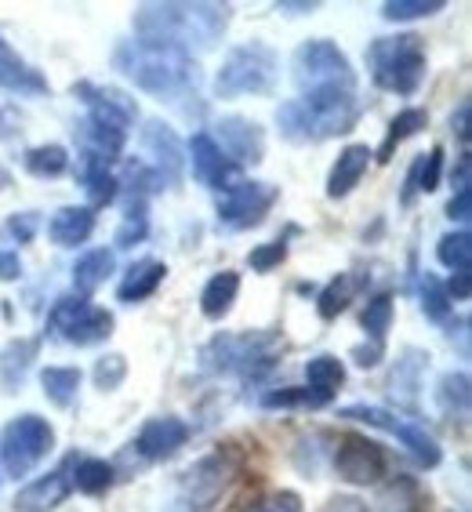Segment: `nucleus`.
Instances as JSON below:
<instances>
[{"instance_id": "obj_1", "label": "nucleus", "mask_w": 472, "mask_h": 512, "mask_svg": "<svg viewBox=\"0 0 472 512\" xmlns=\"http://www.w3.org/2000/svg\"><path fill=\"white\" fill-rule=\"evenodd\" d=\"M233 8L229 4H186V0H168V4H142L135 8V33L149 44H168L193 55V51L215 48L226 33Z\"/></svg>"}, {"instance_id": "obj_2", "label": "nucleus", "mask_w": 472, "mask_h": 512, "mask_svg": "<svg viewBox=\"0 0 472 512\" xmlns=\"http://www.w3.org/2000/svg\"><path fill=\"white\" fill-rule=\"evenodd\" d=\"M113 66L128 80H135V88L157 95V99H175L186 91H197L200 69L193 55L168 44H149V40H124L113 55Z\"/></svg>"}, {"instance_id": "obj_3", "label": "nucleus", "mask_w": 472, "mask_h": 512, "mask_svg": "<svg viewBox=\"0 0 472 512\" xmlns=\"http://www.w3.org/2000/svg\"><path fill=\"white\" fill-rule=\"evenodd\" d=\"M356 117H360L356 91H316L276 109L280 135L291 142H324V138L345 135L353 131Z\"/></svg>"}, {"instance_id": "obj_4", "label": "nucleus", "mask_w": 472, "mask_h": 512, "mask_svg": "<svg viewBox=\"0 0 472 512\" xmlns=\"http://www.w3.org/2000/svg\"><path fill=\"white\" fill-rule=\"evenodd\" d=\"M367 66L378 88L396 95H414L425 80V44L418 33H396L378 37L367 48Z\"/></svg>"}, {"instance_id": "obj_5", "label": "nucleus", "mask_w": 472, "mask_h": 512, "mask_svg": "<svg viewBox=\"0 0 472 512\" xmlns=\"http://www.w3.org/2000/svg\"><path fill=\"white\" fill-rule=\"evenodd\" d=\"M280 80V59L269 44H240L222 59V69L215 77L218 99H236V95H266Z\"/></svg>"}, {"instance_id": "obj_6", "label": "nucleus", "mask_w": 472, "mask_h": 512, "mask_svg": "<svg viewBox=\"0 0 472 512\" xmlns=\"http://www.w3.org/2000/svg\"><path fill=\"white\" fill-rule=\"evenodd\" d=\"M291 69H295V84L302 88V95H316V91H356V73L349 66V55L324 37L305 40L302 48L295 51V59H291Z\"/></svg>"}, {"instance_id": "obj_7", "label": "nucleus", "mask_w": 472, "mask_h": 512, "mask_svg": "<svg viewBox=\"0 0 472 512\" xmlns=\"http://www.w3.org/2000/svg\"><path fill=\"white\" fill-rule=\"evenodd\" d=\"M55 447V429H51L48 418L40 414H19L4 425L0 433V465H4V476L11 480H22L30 476L44 458Z\"/></svg>"}, {"instance_id": "obj_8", "label": "nucleus", "mask_w": 472, "mask_h": 512, "mask_svg": "<svg viewBox=\"0 0 472 512\" xmlns=\"http://www.w3.org/2000/svg\"><path fill=\"white\" fill-rule=\"evenodd\" d=\"M273 345V335H215L200 349V364H204V371L255 375V367L273 364Z\"/></svg>"}, {"instance_id": "obj_9", "label": "nucleus", "mask_w": 472, "mask_h": 512, "mask_svg": "<svg viewBox=\"0 0 472 512\" xmlns=\"http://www.w3.org/2000/svg\"><path fill=\"white\" fill-rule=\"evenodd\" d=\"M51 331L59 338H66L69 345H95L106 342L113 335V313L91 306L88 298L80 295H62L48 316Z\"/></svg>"}, {"instance_id": "obj_10", "label": "nucleus", "mask_w": 472, "mask_h": 512, "mask_svg": "<svg viewBox=\"0 0 472 512\" xmlns=\"http://www.w3.org/2000/svg\"><path fill=\"white\" fill-rule=\"evenodd\" d=\"M342 418H353V422H367L374 425V429H385V433H393L400 444L407 447V451L414 454V462L425 465V469H436L443 458L440 444H436L433 436L425 433L422 425H414V422H404L400 414L393 411H385V407H374V404H353V407H345Z\"/></svg>"}, {"instance_id": "obj_11", "label": "nucleus", "mask_w": 472, "mask_h": 512, "mask_svg": "<svg viewBox=\"0 0 472 512\" xmlns=\"http://www.w3.org/2000/svg\"><path fill=\"white\" fill-rule=\"evenodd\" d=\"M280 200V189L269 182H233L218 200V229H251Z\"/></svg>"}, {"instance_id": "obj_12", "label": "nucleus", "mask_w": 472, "mask_h": 512, "mask_svg": "<svg viewBox=\"0 0 472 512\" xmlns=\"http://www.w3.org/2000/svg\"><path fill=\"white\" fill-rule=\"evenodd\" d=\"M385 469H389V458L374 440L360 433H349L338 440L335 451V473L345 483H356V487H371V483H382Z\"/></svg>"}, {"instance_id": "obj_13", "label": "nucleus", "mask_w": 472, "mask_h": 512, "mask_svg": "<svg viewBox=\"0 0 472 512\" xmlns=\"http://www.w3.org/2000/svg\"><path fill=\"white\" fill-rule=\"evenodd\" d=\"M73 465H77V454H66V458L59 462V469H51V473L26 483V487L15 494V512L59 509V505L69 498V491H73Z\"/></svg>"}, {"instance_id": "obj_14", "label": "nucleus", "mask_w": 472, "mask_h": 512, "mask_svg": "<svg viewBox=\"0 0 472 512\" xmlns=\"http://www.w3.org/2000/svg\"><path fill=\"white\" fill-rule=\"evenodd\" d=\"M189 160H193V175H197L200 186L222 189V193L233 186L236 164L222 153V149H218L215 135L197 131V135L189 138Z\"/></svg>"}, {"instance_id": "obj_15", "label": "nucleus", "mask_w": 472, "mask_h": 512, "mask_svg": "<svg viewBox=\"0 0 472 512\" xmlns=\"http://www.w3.org/2000/svg\"><path fill=\"white\" fill-rule=\"evenodd\" d=\"M218 128V149L226 153L233 164H258L262 153H266V135L255 120L247 117H222L215 124Z\"/></svg>"}, {"instance_id": "obj_16", "label": "nucleus", "mask_w": 472, "mask_h": 512, "mask_svg": "<svg viewBox=\"0 0 472 512\" xmlns=\"http://www.w3.org/2000/svg\"><path fill=\"white\" fill-rule=\"evenodd\" d=\"M186 440H189V425L182 422V418H175V414H164V418H149V422L142 425L135 447L149 462H164V458L182 451Z\"/></svg>"}, {"instance_id": "obj_17", "label": "nucleus", "mask_w": 472, "mask_h": 512, "mask_svg": "<svg viewBox=\"0 0 472 512\" xmlns=\"http://www.w3.org/2000/svg\"><path fill=\"white\" fill-rule=\"evenodd\" d=\"M73 95L88 106V117L106 120V124H117V128H124V131H128V124L138 113L135 102L117 88H102V84H88V80H84V84L73 88Z\"/></svg>"}, {"instance_id": "obj_18", "label": "nucleus", "mask_w": 472, "mask_h": 512, "mask_svg": "<svg viewBox=\"0 0 472 512\" xmlns=\"http://www.w3.org/2000/svg\"><path fill=\"white\" fill-rule=\"evenodd\" d=\"M229 476H233V462H229V458L222 451L211 454V458H204V462H197L186 473V494H189V502L197 505V509H207V505L215 502L218 494L226 491Z\"/></svg>"}, {"instance_id": "obj_19", "label": "nucleus", "mask_w": 472, "mask_h": 512, "mask_svg": "<svg viewBox=\"0 0 472 512\" xmlns=\"http://www.w3.org/2000/svg\"><path fill=\"white\" fill-rule=\"evenodd\" d=\"M371 157H374V153L364 146V142H353V146H345L342 153H338L331 175H327V197H331V200H345V197H349V193L360 186V178L367 175V168H371Z\"/></svg>"}, {"instance_id": "obj_20", "label": "nucleus", "mask_w": 472, "mask_h": 512, "mask_svg": "<svg viewBox=\"0 0 472 512\" xmlns=\"http://www.w3.org/2000/svg\"><path fill=\"white\" fill-rule=\"evenodd\" d=\"M142 146H146V153L153 157V164H157V178L168 175L171 182L178 178V171H182V142H178V135L168 128V124H160V120H149L146 128H142Z\"/></svg>"}, {"instance_id": "obj_21", "label": "nucleus", "mask_w": 472, "mask_h": 512, "mask_svg": "<svg viewBox=\"0 0 472 512\" xmlns=\"http://www.w3.org/2000/svg\"><path fill=\"white\" fill-rule=\"evenodd\" d=\"M164 276H168V266H164V262H157V258H142V262H135V266L124 273V280H120V287H117V298L120 302H128V306H135V302H142V298L157 295V287L164 284Z\"/></svg>"}, {"instance_id": "obj_22", "label": "nucleus", "mask_w": 472, "mask_h": 512, "mask_svg": "<svg viewBox=\"0 0 472 512\" xmlns=\"http://www.w3.org/2000/svg\"><path fill=\"white\" fill-rule=\"evenodd\" d=\"M95 229V207H59L48 222V237L59 247H77Z\"/></svg>"}, {"instance_id": "obj_23", "label": "nucleus", "mask_w": 472, "mask_h": 512, "mask_svg": "<svg viewBox=\"0 0 472 512\" xmlns=\"http://www.w3.org/2000/svg\"><path fill=\"white\" fill-rule=\"evenodd\" d=\"M37 349H40L37 338H15V342L4 345V353H0V385H4L8 393H15V389L26 382L30 364L37 360Z\"/></svg>"}, {"instance_id": "obj_24", "label": "nucleus", "mask_w": 472, "mask_h": 512, "mask_svg": "<svg viewBox=\"0 0 472 512\" xmlns=\"http://www.w3.org/2000/svg\"><path fill=\"white\" fill-rule=\"evenodd\" d=\"M236 295H240V276H236L233 269H222V273L211 276L204 284V291H200V313H204L207 320H222V316L233 309Z\"/></svg>"}, {"instance_id": "obj_25", "label": "nucleus", "mask_w": 472, "mask_h": 512, "mask_svg": "<svg viewBox=\"0 0 472 512\" xmlns=\"http://www.w3.org/2000/svg\"><path fill=\"white\" fill-rule=\"evenodd\" d=\"M80 178H84V189H88V197L95 207L109 204L120 193V182L109 175V160L99 157V153H91V149H84V157H80Z\"/></svg>"}, {"instance_id": "obj_26", "label": "nucleus", "mask_w": 472, "mask_h": 512, "mask_svg": "<svg viewBox=\"0 0 472 512\" xmlns=\"http://www.w3.org/2000/svg\"><path fill=\"white\" fill-rule=\"evenodd\" d=\"M374 505H378V512H422L425 494L414 476H393L389 483H382Z\"/></svg>"}, {"instance_id": "obj_27", "label": "nucleus", "mask_w": 472, "mask_h": 512, "mask_svg": "<svg viewBox=\"0 0 472 512\" xmlns=\"http://www.w3.org/2000/svg\"><path fill=\"white\" fill-rule=\"evenodd\" d=\"M429 367V353H418V349H404V356L396 360V371L389 378V393L400 396L404 404H414V396L422 389V371Z\"/></svg>"}, {"instance_id": "obj_28", "label": "nucleus", "mask_w": 472, "mask_h": 512, "mask_svg": "<svg viewBox=\"0 0 472 512\" xmlns=\"http://www.w3.org/2000/svg\"><path fill=\"white\" fill-rule=\"evenodd\" d=\"M113 269H117V258H113V251H106V247H99V251H88V255L73 266V287H77L80 295H91L95 287L106 284Z\"/></svg>"}, {"instance_id": "obj_29", "label": "nucleus", "mask_w": 472, "mask_h": 512, "mask_svg": "<svg viewBox=\"0 0 472 512\" xmlns=\"http://www.w3.org/2000/svg\"><path fill=\"white\" fill-rule=\"evenodd\" d=\"M440 175H443V149L436 146L411 164V171H407V189H404V197L400 200L411 204L414 193H433V189L440 186Z\"/></svg>"}, {"instance_id": "obj_30", "label": "nucleus", "mask_w": 472, "mask_h": 512, "mask_svg": "<svg viewBox=\"0 0 472 512\" xmlns=\"http://www.w3.org/2000/svg\"><path fill=\"white\" fill-rule=\"evenodd\" d=\"M117 469L106 458H77L73 465V491L80 494H106L113 487Z\"/></svg>"}, {"instance_id": "obj_31", "label": "nucleus", "mask_w": 472, "mask_h": 512, "mask_svg": "<svg viewBox=\"0 0 472 512\" xmlns=\"http://www.w3.org/2000/svg\"><path fill=\"white\" fill-rule=\"evenodd\" d=\"M360 276H353V273H342V276H335L331 284L320 291V302H316V313L324 316V320H335L338 313H345L349 309V302L356 298V291H360Z\"/></svg>"}, {"instance_id": "obj_32", "label": "nucleus", "mask_w": 472, "mask_h": 512, "mask_svg": "<svg viewBox=\"0 0 472 512\" xmlns=\"http://www.w3.org/2000/svg\"><path fill=\"white\" fill-rule=\"evenodd\" d=\"M0 88L19 91V95H44L48 80L40 77L37 69L26 66V62H19V55H11V59H0Z\"/></svg>"}, {"instance_id": "obj_33", "label": "nucleus", "mask_w": 472, "mask_h": 512, "mask_svg": "<svg viewBox=\"0 0 472 512\" xmlns=\"http://www.w3.org/2000/svg\"><path fill=\"white\" fill-rule=\"evenodd\" d=\"M429 124V113L425 109H404V113H396L393 120H389V131H385V142H382V149H378V160H393V149L404 142V138H411V135H418V131Z\"/></svg>"}, {"instance_id": "obj_34", "label": "nucleus", "mask_w": 472, "mask_h": 512, "mask_svg": "<svg viewBox=\"0 0 472 512\" xmlns=\"http://www.w3.org/2000/svg\"><path fill=\"white\" fill-rule=\"evenodd\" d=\"M40 385H44V396H48L51 404L69 407L77 400L80 371L77 367H44V371H40Z\"/></svg>"}, {"instance_id": "obj_35", "label": "nucleus", "mask_w": 472, "mask_h": 512, "mask_svg": "<svg viewBox=\"0 0 472 512\" xmlns=\"http://www.w3.org/2000/svg\"><path fill=\"white\" fill-rule=\"evenodd\" d=\"M305 382H309V389H316V393L335 396V389L345 382L342 360H338V356H313V360L305 364Z\"/></svg>"}, {"instance_id": "obj_36", "label": "nucleus", "mask_w": 472, "mask_h": 512, "mask_svg": "<svg viewBox=\"0 0 472 512\" xmlns=\"http://www.w3.org/2000/svg\"><path fill=\"white\" fill-rule=\"evenodd\" d=\"M436 258H440V266H447L451 273H469V258H472L469 229H454V233H443L440 244H436Z\"/></svg>"}, {"instance_id": "obj_37", "label": "nucleus", "mask_w": 472, "mask_h": 512, "mask_svg": "<svg viewBox=\"0 0 472 512\" xmlns=\"http://www.w3.org/2000/svg\"><path fill=\"white\" fill-rule=\"evenodd\" d=\"M393 316H396V306H393V295H374L367 302L364 316H360V324H364L367 338L374 345H382L385 335H389V327H393Z\"/></svg>"}, {"instance_id": "obj_38", "label": "nucleus", "mask_w": 472, "mask_h": 512, "mask_svg": "<svg viewBox=\"0 0 472 512\" xmlns=\"http://www.w3.org/2000/svg\"><path fill=\"white\" fill-rule=\"evenodd\" d=\"M469 375L465 371H447L436 385V400L447 414H469Z\"/></svg>"}, {"instance_id": "obj_39", "label": "nucleus", "mask_w": 472, "mask_h": 512, "mask_svg": "<svg viewBox=\"0 0 472 512\" xmlns=\"http://www.w3.org/2000/svg\"><path fill=\"white\" fill-rule=\"evenodd\" d=\"M66 168H69V153L62 146H55V142L33 146L30 153H26V171L37 178H59Z\"/></svg>"}, {"instance_id": "obj_40", "label": "nucleus", "mask_w": 472, "mask_h": 512, "mask_svg": "<svg viewBox=\"0 0 472 512\" xmlns=\"http://www.w3.org/2000/svg\"><path fill=\"white\" fill-rule=\"evenodd\" d=\"M331 404V396L316 393L309 385H287V389H273V393L262 396V407L276 411V407H324Z\"/></svg>"}, {"instance_id": "obj_41", "label": "nucleus", "mask_w": 472, "mask_h": 512, "mask_svg": "<svg viewBox=\"0 0 472 512\" xmlns=\"http://www.w3.org/2000/svg\"><path fill=\"white\" fill-rule=\"evenodd\" d=\"M443 0H389L382 8L385 22H411V19H429L436 11H443Z\"/></svg>"}, {"instance_id": "obj_42", "label": "nucleus", "mask_w": 472, "mask_h": 512, "mask_svg": "<svg viewBox=\"0 0 472 512\" xmlns=\"http://www.w3.org/2000/svg\"><path fill=\"white\" fill-rule=\"evenodd\" d=\"M149 233V218H146V200H135V204L128 207V215H124V222H120L117 229V247H135L142 244Z\"/></svg>"}, {"instance_id": "obj_43", "label": "nucleus", "mask_w": 472, "mask_h": 512, "mask_svg": "<svg viewBox=\"0 0 472 512\" xmlns=\"http://www.w3.org/2000/svg\"><path fill=\"white\" fill-rule=\"evenodd\" d=\"M422 313L429 316V320H447V316H451V298H447V291H443V284L436 280V276H425Z\"/></svg>"}, {"instance_id": "obj_44", "label": "nucleus", "mask_w": 472, "mask_h": 512, "mask_svg": "<svg viewBox=\"0 0 472 512\" xmlns=\"http://www.w3.org/2000/svg\"><path fill=\"white\" fill-rule=\"evenodd\" d=\"M124 378H128V360H124L120 353L102 356L99 364H95V385H99L102 393H113Z\"/></svg>"}, {"instance_id": "obj_45", "label": "nucleus", "mask_w": 472, "mask_h": 512, "mask_svg": "<svg viewBox=\"0 0 472 512\" xmlns=\"http://www.w3.org/2000/svg\"><path fill=\"white\" fill-rule=\"evenodd\" d=\"M284 258H287V244L284 240H273V244L255 247V251L247 255V266L255 269V273H269V269H276Z\"/></svg>"}, {"instance_id": "obj_46", "label": "nucleus", "mask_w": 472, "mask_h": 512, "mask_svg": "<svg viewBox=\"0 0 472 512\" xmlns=\"http://www.w3.org/2000/svg\"><path fill=\"white\" fill-rule=\"evenodd\" d=\"M251 512H302V498L295 491H273L266 498H258Z\"/></svg>"}, {"instance_id": "obj_47", "label": "nucleus", "mask_w": 472, "mask_h": 512, "mask_svg": "<svg viewBox=\"0 0 472 512\" xmlns=\"http://www.w3.org/2000/svg\"><path fill=\"white\" fill-rule=\"evenodd\" d=\"M8 233L15 240H19V244H26V240H33V233H37V215H30V211H26V215H15L8 222Z\"/></svg>"}, {"instance_id": "obj_48", "label": "nucleus", "mask_w": 472, "mask_h": 512, "mask_svg": "<svg viewBox=\"0 0 472 512\" xmlns=\"http://www.w3.org/2000/svg\"><path fill=\"white\" fill-rule=\"evenodd\" d=\"M469 189H458V193H454L451 197V204H447V218H451V222H469Z\"/></svg>"}, {"instance_id": "obj_49", "label": "nucleus", "mask_w": 472, "mask_h": 512, "mask_svg": "<svg viewBox=\"0 0 472 512\" xmlns=\"http://www.w3.org/2000/svg\"><path fill=\"white\" fill-rule=\"evenodd\" d=\"M22 276V258L19 251H0V280H19Z\"/></svg>"}, {"instance_id": "obj_50", "label": "nucleus", "mask_w": 472, "mask_h": 512, "mask_svg": "<svg viewBox=\"0 0 472 512\" xmlns=\"http://www.w3.org/2000/svg\"><path fill=\"white\" fill-rule=\"evenodd\" d=\"M443 291H447V298H458V302H465L469 298V291H472V280H469V273H454L451 276V284H443Z\"/></svg>"}, {"instance_id": "obj_51", "label": "nucleus", "mask_w": 472, "mask_h": 512, "mask_svg": "<svg viewBox=\"0 0 472 512\" xmlns=\"http://www.w3.org/2000/svg\"><path fill=\"white\" fill-rule=\"evenodd\" d=\"M353 360H356V364H360V367H374V364H378V360H382V345H356V349H353Z\"/></svg>"}, {"instance_id": "obj_52", "label": "nucleus", "mask_w": 472, "mask_h": 512, "mask_svg": "<svg viewBox=\"0 0 472 512\" xmlns=\"http://www.w3.org/2000/svg\"><path fill=\"white\" fill-rule=\"evenodd\" d=\"M324 512H367V505L360 502V498H349V494H338V498H331L327 502Z\"/></svg>"}, {"instance_id": "obj_53", "label": "nucleus", "mask_w": 472, "mask_h": 512, "mask_svg": "<svg viewBox=\"0 0 472 512\" xmlns=\"http://www.w3.org/2000/svg\"><path fill=\"white\" fill-rule=\"evenodd\" d=\"M451 128H454V135H458V138H469V102H462V106H458V113L451 117Z\"/></svg>"}, {"instance_id": "obj_54", "label": "nucleus", "mask_w": 472, "mask_h": 512, "mask_svg": "<svg viewBox=\"0 0 472 512\" xmlns=\"http://www.w3.org/2000/svg\"><path fill=\"white\" fill-rule=\"evenodd\" d=\"M469 171H472V160H469V153H462L458 171H454V189H469Z\"/></svg>"}, {"instance_id": "obj_55", "label": "nucleus", "mask_w": 472, "mask_h": 512, "mask_svg": "<svg viewBox=\"0 0 472 512\" xmlns=\"http://www.w3.org/2000/svg\"><path fill=\"white\" fill-rule=\"evenodd\" d=\"M316 4L309 0V4H276V11H287V15H302V11H313Z\"/></svg>"}, {"instance_id": "obj_56", "label": "nucleus", "mask_w": 472, "mask_h": 512, "mask_svg": "<svg viewBox=\"0 0 472 512\" xmlns=\"http://www.w3.org/2000/svg\"><path fill=\"white\" fill-rule=\"evenodd\" d=\"M11 55H15V51H11L8 44H4V40H0V59H11Z\"/></svg>"}, {"instance_id": "obj_57", "label": "nucleus", "mask_w": 472, "mask_h": 512, "mask_svg": "<svg viewBox=\"0 0 472 512\" xmlns=\"http://www.w3.org/2000/svg\"><path fill=\"white\" fill-rule=\"evenodd\" d=\"M8 186V171H0V189Z\"/></svg>"}]
</instances>
